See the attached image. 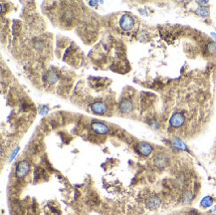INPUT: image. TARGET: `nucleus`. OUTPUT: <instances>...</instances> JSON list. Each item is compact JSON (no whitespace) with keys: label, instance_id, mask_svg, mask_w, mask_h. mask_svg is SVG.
<instances>
[{"label":"nucleus","instance_id":"7ed1b4c3","mask_svg":"<svg viewBox=\"0 0 216 215\" xmlns=\"http://www.w3.org/2000/svg\"><path fill=\"white\" fill-rule=\"evenodd\" d=\"M120 25L124 30H130L134 25V20L129 15H123L120 19Z\"/></svg>","mask_w":216,"mask_h":215},{"label":"nucleus","instance_id":"6e6552de","mask_svg":"<svg viewBox=\"0 0 216 215\" xmlns=\"http://www.w3.org/2000/svg\"><path fill=\"white\" fill-rule=\"evenodd\" d=\"M159 205H160V199L156 196L150 197L146 203L147 208H150V209H156V208H159Z\"/></svg>","mask_w":216,"mask_h":215},{"label":"nucleus","instance_id":"0eeeda50","mask_svg":"<svg viewBox=\"0 0 216 215\" xmlns=\"http://www.w3.org/2000/svg\"><path fill=\"white\" fill-rule=\"evenodd\" d=\"M133 103L129 100H127V99L123 100L120 104V111L121 112V113H125V114L130 113V112L133 111Z\"/></svg>","mask_w":216,"mask_h":215},{"label":"nucleus","instance_id":"39448f33","mask_svg":"<svg viewBox=\"0 0 216 215\" xmlns=\"http://www.w3.org/2000/svg\"><path fill=\"white\" fill-rule=\"evenodd\" d=\"M137 150L143 156H147L151 154L152 151V146L147 142H141L138 145Z\"/></svg>","mask_w":216,"mask_h":215},{"label":"nucleus","instance_id":"ddd939ff","mask_svg":"<svg viewBox=\"0 0 216 215\" xmlns=\"http://www.w3.org/2000/svg\"><path fill=\"white\" fill-rule=\"evenodd\" d=\"M189 215H197V214H193V213H190Z\"/></svg>","mask_w":216,"mask_h":215},{"label":"nucleus","instance_id":"423d86ee","mask_svg":"<svg viewBox=\"0 0 216 215\" xmlns=\"http://www.w3.org/2000/svg\"><path fill=\"white\" fill-rule=\"evenodd\" d=\"M91 109L97 115H104L107 111V107L104 103L102 102H95L91 106Z\"/></svg>","mask_w":216,"mask_h":215},{"label":"nucleus","instance_id":"9d476101","mask_svg":"<svg viewBox=\"0 0 216 215\" xmlns=\"http://www.w3.org/2000/svg\"><path fill=\"white\" fill-rule=\"evenodd\" d=\"M47 80L49 81V83L52 84V83H55L56 81L58 80V76L55 72H49L48 75H47Z\"/></svg>","mask_w":216,"mask_h":215},{"label":"nucleus","instance_id":"f03ea898","mask_svg":"<svg viewBox=\"0 0 216 215\" xmlns=\"http://www.w3.org/2000/svg\"><path fill=\"white\" fill-rule=\"evenodd\" d=\"M184 122H185V116H184L182 113H175L172 116V118H170L169 120V123H170V125H172V128H180L181 125L184 124Z\"/></svg>","mask_w":216,"mask_h":215},{"label":"nucleus","instance_id":"20e7f679","mask_svg":"<svg viewBox=\"0 0 216 215\" xmlns=\"http://www.w3.org/2000/svg\"><path fill=\"white\" fill-rule=\"evenodd\" d=\"M91 127L94 132H96L99 134H106L109 133V127L107 124L100 123V122H94L92 123Z\"/></svg>","mask_w":216,"mask_h":215},{"label":"nucleus","instance_id":"1a4fd4ad","mask_svg":"<svg viewBox=\"0 0 216 215\" xmlns=\"http://www.w3.org/2000/svg\"><path fill=\"white\" fill-rule=\"evenodd\" d=\"M212 203H213V199L209 196H206L201 200L200 205H201V207H203V208H208L212 205Z\"/></svg>","mask_w":216,"mask_h":215},{"label":"nucleus","instance_id":"f8f14e48","mask_svg":"<svg viewBox=\"0 0 216 215\" xmlns=\"http://www.w3.org/2000/svg\"><path fill=\"white\" fill-rule=\"evenodd\" d=\"M213 213H214V214H216V206L213 208Z\"/></svg>","mask_w":216,"mask_h":215},{"label":"nucleus","instance_id":"f257e3e1","mask_svg":"<svg viewBox=\"0 0 216 215\" xmlns=\"http://www.w3.org/2000/svg\"><path fill=\"white\" fill-rule=\"evenodd\" d=\"M29 170H30V163L27 160H22L17 164L15 175L18 178H24L27 175V173L29 172Z\"/></svg>","mask_w":216,"mask_h":215},{"label":"nucleus","instance_id":"9b49d317","mask_svg":"<svg viewBox=\"0 0 216 215\" xmlns=\"http://www.w3.org/2000/svg\"><path fill=\"white\" fill-rule=\"evenodd\" d=\"M19 150V149H18V147H16V150H14V152H13V154H11V156H10V160H12V158H15V155L17 154V151Z\"/></svg>","mask_w":216,"mask_h":215}]
</instances>
